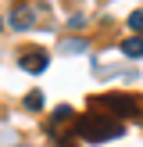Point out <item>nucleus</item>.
<instances>
[{
  "mask_svg": "<svg viewBox=\"0 0 143 147\" xmlns=\"http://www.w3.org/2000/svg\"><path fill=\"white\" fill-rule=\"evenodd\" d=\"M75 129H79V136H86V140H114V136H122L125 133V126L122 122H111L107 115H82V119L75 122Z\"/></svg>",
  "mask_w": 143,
  "mask_h": 147,
  "instance_id": "nucleus-1",
  "label": "nucleus"
},
{
  "mask_svg": "<svg viewBox=\"0 0 143 147\" xmlns=\"http://www.w3.org/2000/svg\"><path fill=\"white\" fill-rule=\"evenodd\" d=\"M90 104H93V108H107V111H118L122 119H129V115H136V111L143 108L136 97H125V93H107V97H93Z\"/></svg>",
  "mask_w": 143,
  "mask_h": 147,
  "instance_id": "nucleus-2",
  "label": "nucleus"
},
{
  "mask_svg": "<svg viewBox=\"0 0 143 147\" xmlns=\"http://www.w3.org/2000/svg\"><path fill=\"white\" fill-rule=\"evenodd\" d=\"M18 65H21L25 72H32V76H39V72L50 65V57H47V50H36V47H29V50H21Z\"/></svg>",
  "mask_w": 143,
  "mask_h": 147,
  "instance_id": "nucleus-3",
  "label": "nucleus"
},
{
  "mask_svg": "<svg viewBox=\"0 0 143 147\" xmlns=\"http://www.w3.org/2000/svg\"><path fill=\"white\" fill-rule=\"evenodd\" d=\"M7 22H11V29H29V25L36 22V7H32V4H18Z\"/></svg>",
  "mask_w": 143,
  "mask_h": 147,
  "instance_id": "nucleus-4",
  "label": "nucleus"
},
{
  "mask_svg": "<svg viewBox=\"0 0 143 147\" xmlns=\"http://www.w3.org/2000/svg\"><path fill=\"white\" fill-rule=\"evenodd\" d=\"M122 54H125V57H143V36H129V40H122Z\"/></svg>",
  "mask_w": 143,
  "mask_h": 147,
  "instance_id": "nucleus-5",
  "label": "nucleus"
},
{
  "mask_svg": "<svg viewBox=\"0 0 143 147\" xmlns=\"http://www.w3.org/2000/svg\"><path fill=\"white\" fill-rule=\"evenodd\" d=\"M25 108H29V111H36V108H43V93H39V90H32V93L25 97Z\"/></svg>",
  "mask_w": 143,
  "mask_h": 147,
  "instance_id": "nucleus-6",
  "label": "nucleus"
},
{
  "mask_svg": "<svg viewBox=\"0 0 143 147\" xmlns=\"http://www.w3.org/2000/svg\"><path fill=\"white\" fill-rule=\"evenodd\" d=\"M129 29H132V32H143V11H132V14H129Z\"/></svg>",
  "mask_w": 143,
  "mask_h": 147,
  "instance_id": "nucleus-7",
  "label": "nucleus"
},
{
  "mask_svg": "<svg viewBox=\"0 0 143 147\" xmlns=\"http://www.w3.org/2000/svg\"><path fill=\"white\" fill-rule=\"evenodd\" d=\"M64 50H86V40L75 36V40H64Z\"/></svg>",
  "mask_w": 143,
  "mask_h": 147,
  "instance_id": "nucleus-8",
  "label": "nucleus"
}]
</instances>
